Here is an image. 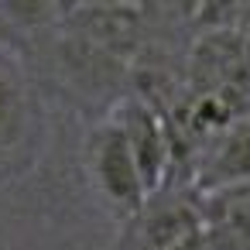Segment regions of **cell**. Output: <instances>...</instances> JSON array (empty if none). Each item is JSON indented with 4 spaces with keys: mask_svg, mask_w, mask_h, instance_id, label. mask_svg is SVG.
Listing matches in <instances>:
<instances>
[{
    "mask_svg": "<svg viewBox=\"0 0 250 250\" xmlns=\"http://www.w3.org/2000/svg\"><path fill=\"white\" fill-rule=\"evenodd\" d=\"M83 165L89 175L93 192L124 219H137V212L147 202L141 171L130 158V147L124 141V130L117 127V120L106 113L86 137L83 147Z\"/></svg>",
    "mask_w": 250,
    "mask_h": 250,
    "instance_id": "6da1fadb",
    "label": "cell"
},
{
    "mask_svg": "<svg viewBox=\"0 0 250 250\" xmlns=\"http://www.w3.org/2000/svg\"><path fill=\"white\" fill-rule=\"evenodd\" d=\"M110 117L124 130V141L130 147V158L141 171L147 199L175 185V144L168 134V120L158 106L141 100L137 93H127L113 103Z\"/></svg>",
    "mask_w": 250,
    "mask_h": 250,
    "instance_id": "7a4b0ae2",
    "label": "cell"
},
{
    "mask_svg": "<svg viewBox=\"0 0 250 250\" xmlns=\"http://www.w3.org/2000/svg\"><path fill=\"white\" fill-rule=\"evenodd\" d=\"M250 182V117L212 134L185 165L182 188L202 195L226 185Z\"/></svg>",
    "mask_w": 250,
    "mask_h": 250,
    "instance_id": "3957f363",
    "label": "cell"
},
{
    "mask_svg": "<svg viewBox=\"0 0 250 250\" xmlns=\"http://www.w3.org/2000/svg\"><path fill=\"white\" fill-rule=\"evenodd\" d=\"M137 236L144 250H206L199 199L188 188H165L137 212Z\"/></svg>",
    "mask_w": 250,
    "mask_h": 250,
    "instance_id": "277c9868",
    "label": "cell"
},
{
    "mask_svg": "<svg viewBox=\"0 0 250 250\" xmlns=\"http://www.w3.org/2000/svg\"><path fill=\"white\" fill-rule=\"evenodd\" d=\"M35 110L38 103L21 55L0 45V165H11V158L28 144Z\"/></svg>",
    "mask_w": 250,
    "mask_h": 250,
    "instance_id": "5b68a950",
    "label": "cell"
},
{
    "mask_svg": "<svg viewBox=\"0 0 250 250\" xmlns=\"http://www.w3.org/2000/svg\"><path fill=\"white\" fill-rule=\"evenodd\" d=\"M195 199L206 250H250V182L202 192Z\"/></svg>",
    "mask_w": 250,
    "mask_h": 250,
    "instance_id": "8992f818",
    "label": "cell"
}]
</instances>
